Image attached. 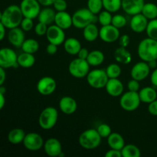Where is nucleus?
I'll list each match as a JSON object with an SVG mask.
<instances>
[{
  "instance_id": "17",
  "label": "nucleus",
  "mask_w": 157,
  "mask_h": 157,
  "mask_svg": "<svg viewBox=\"0 0 157 157\" xmlns=\"http://www.w3.org/2000/svg\"><path fill=\"white\" fill-rule=\"evenodd\" d=\"M144 0H122V9L127 14L134 15L142 12Z\"/></svg>"
},
{
  "instance_id": "53",
  "label": "nucleus",
  "mask_w": 157,
  "mask_h": 157,
  "mask_svg": "<svg viewBox=\"0 0 157 157\" xmlns=\"http://www.w3.org/2000/svg\"><path fill=\"white\" fill-rule=\"evenodd\" d=\"M41 6H44V7H49L51 6H53L55 0H38Z\"/></svg>"
},
{
  "instance_id": "6",
  "label": "nucleus",
  "mask_w": 157,
  "mask_h": 157,
  "mask_svg": "<svg viewBox=\"0 0 157 157\" xmlns=\"http://www.w3.org/2000/svg\"><path fill=\"white\" fill-rule=\"evenodd\" d=\"M141 100L140 98L139 92L129 91L126 92L120 99V105L123 110L131 112L136 110L140 107Z\"/></svg>"
},
{
  "instance_id": "21",
  "label": "nucleus",
  "mask_w": 157,
  "mask_h": 157,
  "mask_svg": "<svg viewBox=\"0 0 157 157\" xmlns=\"http://www.w3.org/2000/svg\"><path fill=\"white\" fill-rule=\"evenodd\" d=\"M59 108L64 114L71 115L75 113L78 108L77 101L71 97H63L59 101Z\"/></svg>"
},
{
  "instance_id": "43",
  "label": "nucleus",
  "mask_w": 157,
  "mask_h": 157,
  "mask_svg": "<svg viewBox=\"0 0 157 157\" xmlns=\"http://www.w3.org/2000/svg\"><path fill=\"white\" fill-rule=\"evenodd\" d=\"M33 19L30 18H26V17L23 18L21 25H20L21 28L25 32H29L32 30L33 29Z\"/></svg>"
},
{
  "instance_id": "56",
  "label": "nucleus",
  "mask_w": 157,
  "mask_h": 157,
  "mask_svg": "<svg viewBox=\"0 0 157 157\" xmlns=\"http://www.w3.org/2000/svg\"><path fill=\"white\" fill-rule=\"evenodd\" d=\"M148 63L149 66H150V67L151 69H155L157 67V60H153V61H149Z\"/></svg>"
},
{
  "instance_id": "12",
  "label": "nucleus",
  "mask_w": 157,
  "mask_h": 157,
  "mask_svg": "<svg viewBox=\"0 0 157 157\" xmlns=\"http://www.w3.org/2000/svg\"><path fill=\"white\" fill-rule=\"evenodd\" d=\"M64 31V29L58 27L57 25L49 26L46 33V38L48 42L58 46L64 44L65 41V33Z\"/></svg>"
},
{
  "instance_id": "23",
  "label": "nucleus",
  "mask_w": 157,
  "mask_h": 157,
  "mask_svg": "<svg viewBox=\"0 0 157 157\" xmlns=\"http://www.w3.org/2000/svg\"><path fill=\"white\" fill-rule=\"evenodd\" d=\"M141 102L144 104H150L157 98V92L154 87H146L139 91Z\"/></svg>"
},
{
  "instance_id": "45",
  "label": "nucleus",
  "mask_w": 157,
  "mask_h": 157,
  "mask_svg": "<svg viewBox=\"0 0 157 157\" xmlns=\"http://www.w3.org/2000/svg\"><path fill=\"white\" fill-rule=\"evenodd\" d=\"M127 87H128V90H130V91L138 92L140 90L139 81L132 78V80H130V81L127 83Z\"/></svg>"
},
{
  "instance_id": "55",
  "label": "nucleus",
  "mask_w": 157,
  "mask_h": 157,
  "mask_svg": "<svg viewBox=\"0 0 157 157\" xmlns=\"http://www.w3.org/2000/svg\"><path fill=\"white\" fill-rule=\"evenodd\" d=\"M5 104H6V98H5V94H0V109H1V110L4 107Z\"/></svg>"
},
{
  "instance_id": "42",
  "label": "nucleus",
  "mask_w": 157,
  "mask_h": 157,
  "mask_svg": "<svg viewBox=\"0 0 157 157\" xmlns=\"http://www.w3.org/2000/svg\"><path fill=\"white\" fill-rule=\"evenodd\" d=\"M48 29V25L38 21V24L35 26V32L38 36H43V35H46Z\"/></svg>"
},
{
  "instance_id": "10",
  "label": "nucleus",
  "mask_w": 157,
  "mask_h": 157,
  "mask_svg": "<svg viewBox=\"0 0 157 157\" xmlns=\"http://www.w3.org/2000/svg\"><path fill=\"white\" fill-rule=\"evenodd\" d=\"M23 16L34 19L41 12V4L38 0H22L20 4Z\"/></svg>"
},
{
  "instance_id": "32",
  "label": "nucleus",
  "mask_w": 157,
  "mask_h": 157,
  "mask_svg": "<svg viewBox=\"0 0 157 157\" xmlns=\"http://www.w3.org/2000/svg\"><path fill=\"white\" fill-rule=\"evenodd\" d=\"M141 13L148 20L157 18V6L153 2L145 3Z\"/></svg>"
},
{
  "instance_id": "51",
  "label": "nucleus",
  "mask_w": 157,
  "mask_h": 157,
  "mask_svg": "<svg viewBox=\"0 0 157 157\" xmlns=\"http://www.w3.org/2000/svg\"><path fill=\"white\" fill-rule=\"evenodd\" d=\"M150 81L154 87H157V67L154 69V71L152 73L151 77H150Z\"/></svg>"
},
{
  "instance_id": "54",
  "label": "nucleus",
  "mask_w": 157,
  "mask_h": 157,
  "mask_svg": "<svg viewBox=\"0 0 157 157\" xmlns=\"http://www.w3.org/2000/svg\"><path fill=\"white\" fill-rule=\"evenodd\" d=\"M6 27L2 24V23L0 22V31H1V33H0V40L2 41L4 39L5 36H6Z\"/></svg>"
},
{
  "instance_id": "57",
  "label": "nucleus",
  "mask_w": 157,
  "mask_h": 157,
  "mask_svg": "<svg viewBox=\"0 0 157 157\" xmlns=\"http://www.w3.org/2000/svg\"><path fill=\"white\" fill-rule=\"evenodd\" d=\"M6 92V88L3 85H0V94H5Z\"/></svg>"
},
{
  "instance_id": "24",
  "label": "nucleus",
  "mask_w": 157,
  "mask_h": 157,
  "mask_svg": "<svg viewBox=\"0 0 157 157\" xmlns=\"http://www.w3.org/2000/svg\"><path fill=\"white\" fill-rule=\"evenodd\" d=\"M107 144L110 149L121 150L125 146V141L121 134L118 133H111L107 137Z\"/></svg>"
},
{
  "instance_id": "33",
  "label": "nucleus",
  "mask_w": 157,
  "mask_h": 157,
  "mask_svg": "<svg viewBox=\"0 0 157 157\" xmlns=\"http://www.w3.org/2000/svg\"><path fill=\"white\" fill-rule=\"evenodd\" d=\"M21 48V50L24 52H27V53L33 54L34 55L39 49V44L34 38H29V39L25 40Z\"/></svg>"
},
{
  "instance_id": "36",
  "label": "nucleus",
  "mask_w": 157,
  "mask_h": 157,
  "mask_svg": "<svg viewBox=\"0 0 157 157\" xmlns=\"http://www.w3.org/2000/svg\"><path fill=\"white\" fill-rule=\"evenodd\" d=\"M103 8V0H87V9L94 15L99 14Z\"/></svg>"
},
{
  "instance_id": "18",
  "label": "nucleus",
  "mask_w": 157,
  "mask_h": 157,
  "mask_svg": "<svg viewBox=\"0 0 157 157\" xmlns=\"http://www.w3.org/2000/svg\"><path fill=\"white\" fill-rule=\"evenodd\" d=\"M8 40L12 45L16 48H21L25 40V31L21 28H14L9 29L8 33Z\"/></svg>"
},
{
  "instance_id": "13",
  "label": "nucleus",
  "mask_w": 157,
  "mask_h": 157,
  "mask_svg": "<svg viewBox=\"0 0 157 157\" xmlns=\"http://www.w3.org/2000/svg\"><path fill=\"white\" fill-rule=\"evenodd\" d=\"M99 37L106 43H113L120 38L119 29L112 24L104 25L99 31Z\"/></svg>"
},
{
  "instance_id": "50",
  "label": "nucleus",
  "mask_w": 157,
  "mask_h": 157,
  "mask_svg": "<svg viewBox=\"0 0 157 157\" xmlns=\"http://www.w3.org/2000/svg\"><path fill=\"white\" fill-rule=\"evenodd\" d=\"M89 53H90V52H88V50H87V49L82 48H81V49L80 50V52H78V58H81V59L87 60V57H88V55H89Z\"/></svg>"
},
{
  "instance_id": "9",
  "label": "nucleus",
  "mask_w": 157,
  "mask_h": 157,
  "mask_svg": "<svg viewBox=\"0 0 157 157\" xmlns=\"http://www.w3.org/2000/svg\"><path fill=\"white\" fill-rule=\"evenodd\" d=\"M18 56L14 50L3 48L0 50V67L5 69L18 67Z\"/></svg>"
},
{
  "instance_id": "15",
  "label": "nucleus",
  "mask_w": 157,
  "mask_h": 157,
  "mask_svg": "<svg viewBox=\"0 0 157 157\" xmlns=\"http://www.w3.org/2000/svg\"><path fill=\"white\" fill-rule=\"evenodd\" d=\"M150 69L151 68L149 66L148 63L144 61H140L132 67L130 71L131 78L139 81H144L150 75Z\"/></svg>"
},
{
  "instance_id": "31",
  "label": "nucleus",
  "mask_w": 157,
  "mask_h": 157,
  "mask_svg": "<svg viewBox=\"0 0 157 157\" xmlns=\"http://www.w3.org/2000/svg\"><path fill=\"white\" fill-rule=\"evenodd\" d=\"M87 62L90 66L96 67L101 65L104 61V55L101 51L94 50L89 53L88 57L87 58Z\"/></svg>"
},
{
  "instance_id": "20",
  "label": "nucleus",
  "mask_w": 157,
  "mask_h": 157,
  "mask_svg": "<svg viewBox=\"0 0 157 157\" xmlns=\"http://www.w3.org/2000/svg\"><path fill=\"white\" fill-rule=\"evenodd\" d=\"M105 88L109 95L117 98L122 95L124 92V84L118 78H109Z\"/></svg>"
},
{
  "instance_id": "5",
  "label": "nucleus",
  "mask_w": 157,
  "mask_h": 157,
  "mask_svg": "<svg viewBox=\"0 0 157 157\" xmlns=\"http://www.w3.org/2000/svg\"><path fill=\"white\" fill-rule=\"evenodd\" d=\"M96 16L88 9L83 8L77 10L72 15L73 25L77 29H84L86 26L94 22Z\"/></svg>"
},
{
  "instance_id": "38",
  "label": "nucleus",
  "mask_w": 157,
  "mask_h": 157,
  "mask_svg": "<svg viewBox=\"0 0 157 157\" xmlns=\"http://www.w3.org/2000/svg\"><path fill=\"white\" fill-rule=\"evenodd\" d=\"M146 32L149 38L157 40V18L149 21Z\"/></svg>"
},
{
  "instance_id": "34",
  "label": "nucleus",
  "mask_w": 157,
  "mask_h": 157,
  "mask_svg": "<svg viewBox=\"0 0 157 157\" xmlns=\"http://www.w3.org/2000/svg\"><path fill=\"white\" fill-rule=\"evenodd\" d=\"M122 156L124 157H140L141 155L140 150L133 144H127L121 150Z\"/></svg>"
},
{
  "instance_id": "48",
  "label": "nucleus",
  "mask_w": 157,
  "mask_h": 157,
  "mask_svg": "<svg viewBox=\"0 0 157 157\" xmlns=\"http://www.w3.org/2000/svg\"><path fill=\"white\" fill-rule=\"evenodd\" d=\"M106 157H121L122 156V153L121 150H114V149H110V150L106 153Z\"/></svg>"
},
{
  "instance_id": "46",
  "label": "nucleus",
  "mask_w": 157,
  "mask_h": 157,
  "mask_svg": "<svg viewBox=\"0 0 157 157\" xmlns=\"http://www.w3.org/2000/svg\"><path fill=\"white\" fill-rule=\"evenodd\" d=\"M148 111L152 116L157 117V99L149 104Z\"/></svg>"
},
{
  "instance_id": "3",
  "label": "nucleus",
  "mask_w": 157,
  "mask_h": 157,
  "mask_svg": "<svg viewBox=\"0 0 157 157\" xmlns=\"http://www.w3.org/2000/svg\"><path fill=\"white\" fill-rule=\"evenodd\" d=\"M102 137L97 129H87L81 133L78 142L81 147L86 150H94L100 146Z\"/></svg>"
},
{
  "instance_id": "4",
  "label": "nucleus",
  "mask_w": 157,
  "mask_h": 157,
  "mask_svg": "<svg viewBox=\"0 0 157 157\" xmlns=\"http://www.w3.org/2000/svg\"><path fill=\"white\" fill-rule=\"evenodd\" d=\"M58 118V113L56 108L53 107H45L40 113L38 124L43 130H51L56 125Z\"/></svg>"
},
{
  "instance_id": "26",
  "label": "nucleus",
  "mask_w": 157,
  "mask_h": 157,
  "mask_svg": "<svg viewBox=\"0 0 157 157\" xmlns=\"http://www.w3.org/2000/svg\"><path fill=\"white\" fill-rule=\"evenodd\" d=\"M55 15H56V13L54 9L49 7H45L44 9H41V12L38 16V21L48 25H51L52 23L55 22Z\"/></svg>"
},
{
  "instance_id": "27",
  "label": "nucleus",
  "mask_w": 157,
  "mask_h": 157,
  "mask_svg": "<svg viewBox=\"0 0 157 157\" xmlns=\"http://www.w3.org/2000/svg\"><path fill=\"white\" fill-rule=\"evenodd\" d=\"M114 58L118 63L123 64H128L132 61V55L130 52L124 47H120L114 52Z\"/></svg>"
},
{
  "instance_id": "35",
  "label": "nucleus",
  "mask_w": 157,
  "mask_h": 157,
  "mask_svg": "<svg viewBox=\"0 0 157 157\" xmlns=\"http://www.w3.org/2000/svg\"><path fill=\"white\" fill-rule=\"evenodd\" d=\"M103 5L105 10L113 13L122 8V0H103Z\"/></svg>"
},
{
  "instance_id": "8",
  "label": "nucleus",
  "mask_w": 157,
  "mask_h": 157,
  "mask_svg": "<svg viewBox=\"0 0 157 157\" xmlns=\"http://www.w3.org/2000/svg\"><path fill=\"white\" fill-rule=\"evenodd\" d=\"M90 64L87 60L78 58L74 59L69 64L68 71L71 75L76 78H84L90 72Z\"/></svg>"
},
{
  "instance_id": "11",
  "label": "nucleus",
  "mask_w": 157,
  "mask_h": 157,
  "mask_svg": "<svg viewBox=\"0 0 157 157\" xmlns=\"http://www.w3.org/2000/svg\"><path fill=\"white\" fill-rule=\"evenodd\" d=\"M44 140L42 136L37 133H27L23 140L25 148L29 151H38L44 147Z\"/></svg>"
},
{
  "instance_id": "29",
  "label": "nucleus",
  "mask_w": 157,
  "mask_h": 157,
  "mask_svg": "<svg viewBox=\"0 0 157 157\" xmlns=\"http://www.w3.org/2000/svg\"><path fill=\"white\" fill-rule=\"evenodd\" d=\"M26 133L25 130L20 128H15L10 130L8 134V140L12 144H18L23 143Z\"/></svg>"
},
{
  "instance_id": "30",
  "label": "nucleus",
  "mask_w": 157,
  "mask_h": 157,
  "mask_svg": "<svg viewBox=\"0 0 157 157\" xmlns=\"http://www.w3.org/2000/svg\"><path fill=\"white\" fill-rule=\"evenodd\" d=\"M35 63V58L33 54L24 52L18 56V64L23 68L32 67Z\"/></svg>"
},
{
  "instance_id": "44",
  "label": "nucleus",
  "mask_w": 157,
  "mask_h": 157,
  "mask_svg": "<svg viewBox=\"0 0 157 157\" xmlns=\"http://www.w3.org/2000/svg\"><path fill=\"white\" fill-rule=\"evenodd\" d=\"M53 6L57 12H63L67 9V3L66 0H55Z\"/></svg>"
},
{
  "instance_id": "1",
  "label": "nucleus",
  "mask_w": 157,
  "mask_h": 157,
  "mask_svg": "<svg viewBox=\"0 0 157 157\" xmlns=\"http://www.w3.org/2000/svg\"><path fill=\"white\" fill-rule=\"evenodd\" d=\"M23 14L20 6L11 5L8 6L0 15V22L2 23L6 29H12L18 27L22 21Z\"/></svg>"
},
{
  "instance_id": "52",
  "label": "nucleus",
  "mask_w": 157,
  "mask_h": 157,
  "mask_svg": "<svg viewBox=\"0 0 157 157\" xmlns=\"http://www.w3.org/2000/svg\"><path fill=\"white\" fill-rule=\"evenodd\" d=\"M6 79V72L5 68L0 67V85H3Z\"/></svg>"
},
{
  "instance_id": "2",
  "label": "nucleus",
  "mask_w": 157,
  "mask_h": 157,
  "mask_svg": "<svg viewBox=\"0 0 157 157\" xmlns=\"http://www.w3.org/2000/svg\"><path fill=\"white\" fill-rule=\"evenodd\" d=\"M137 54L139 58L146 62L157 60V40L149 37L143 39L138 45Z\"/></svg>"
},
{
  "instance_id": "25",
  "label": "nucleus",
  "mask_w": 157,
  "mask_h": 157,
  "mask_svg": "<svg viewBox=\"0 0 157 157\" xmlns=\"http://www.w3.org/2000/svg\"><path fill=\"white\" fill-rule=\"evenodd\" d=\"M64 48L71 55H78L81 49V44L77 38H68L64 42Z\"/></svg>"
},
{
  "instance_id": "19",
  "label": "nucleus",
  "mask_w": 157,
  "mask_h": 157,
  "mask_svg": "<svg viewBox=\"0 0 157 157\" xmlns=\"http://www.w3.org/2000/svg\"><path fill=\"white\" fill-rule=\"evenodd\" d=\"M149 21L142 13L133 15L130 20V25L132 31L136 33H140L147 29Z\"/></svg>"
},
{
  "instance_id": "47",
  "label": "nucleus",
  "mask_w": 157,
  "mask_h": 157,
  "mask_svg": "<svg viewBox=\"0 0 157 157\" xmlns=\"http://www.w3.org/2000/svg\"><path fill=\"white\" fill-rule=\"evenodd\" d=\"M130 38L127 35H124L120 38L119 43H120V45H121V47L127 48V46L129 45V44H130Z\"/></svg>"
},
{
  "instance_id": "22",
  "label": "nucleus",
  "mask_w": 157,
  "mask_h": 157,
  "mask_svg": "<svg viewBox=\"0 0 157 157\" xmlns=\"http://www.w3.org/2000/svg\"><path fill=\"white\" fill-rule=\"evenodd\" d=\"M55 25L64 30L70 29L73 25L72 15H71L66 11L63 12H57L55 19Z\"/></svg>"
},
{
  "instance_id": "37",
  "label": "nucleus",
  "mask_w": 157,
  "mask_h": 157,
  "mask_svg": "<svg viewBox=\"0 0 157 157\" xmlns=\"http://www.w3.org/2000/svg\"><path fill=\"white\" fill-rule=\"evenodd\" d=\"M106 72L109 78H117L121 74V67L117 64H110L106 68Z\"/></svg>"
},
{
  "instance_id": "41",
  "label": "nucleus",
  "mask_w": 157,
  "mask_h": 157,
  "mask_svg": "<svg viewBox=\"0 0 157 157\" xmlns=\"http://www.w3.org/2000/svg\"><path fill=\"white\" fill-rule=\"evenodd\" d=\"M98 133L101 135V136L102 138H107L110 135V133H112L111 128H110V126L107 124H101L97 128Z\"/></svg>"
},
{
  "instance_id": "40",
  "label": "nucleus",
  "mask_w": 157,
  "mask_h": 157,
  "mask_svg": "<svg viewBox=\"0 0 157 157\" xmlns=\"http://www.w3.org/2000/svg\"><path fill=\"white\" fill-rule=\"evenodd\" d=\"M111 24L118 29H121V28L124 27L127 24V18L123 15L117 14V15H113V18H112Z\"/></svg>"
},
{
  "instance_id": "39",
  "label": "nucleus",
  "mask_w": 157,
  "mask_h": 157,
  "mask_svg": "<svg viewBox=\"0 0 157 157\" xmlns=\"http://www.w3.org/2000/svg\"><path fill=\"white\" fill-rule=\"evenodd\" d=\"M112 16L111 12H108L107 10L101 11L99 13V15H98V21L100 22V24L102 26L104 25H110L112 22Z\"/></svg>"
},
{
  "instance_id": "7",
  "label": "nucleus",
  "mask_w": 157,
  "mask_h": 157,
  "mask_svg": "<svg viewBox=\"0 0 157 157\" xmlns=\"http://www.w3.org/2000/svg\"><path fill=\"white\" fill-rule=\"evenodd\" d=\"M109 78L106 70L103 69H94L90 71L87 75V81L89 85L95 89H101L105 87Z\"/></svg>"
},
{
  "instance_id": "14",
  "label": "nucleus",
  "mask_w": 157,
  "mask_h": 157,
  "mask_svg": "<svg viewBox=\"0 0 157 157\" xmlns=\"http://www.w3.org/2000/svg\"><path fill=\"white\" fill-rule=\"evenodd\" d=\"M36 87L40 94L48 96L55 91L57 84L55 80L52 77H44L38 81Z\"/></svg>"
},
{
  "instance_id": "28",
  "label": "nucleus",
  "mask_w": 157,
  "mask_h": 157,
  "mask_svg": "<svg viewBox=\"0 0 157 157\" xmlns=\"http://www.w3.org/2000/svg\"><path fill=\"white\" fill-rule=\"evenodd\" d=\"M99 29L94 23L88 25L83 30V36L86 41L92 42L99 37Z\"/></svg>"
},
{
  "instance_id": "49",
  "label": "nucleus",
  "mask_w": 157,
  "mask_h": 157,
  "mask_svg": "<svg viewBox=\"0 0 157 157\" xmlns=\"http://www.w3.org/2000/svg\"><path fill=\"white\" fill-rule=\"evenodd\" d=\"M46 52L50 55H55L57 53V52H58V45L52 44V43H49L47 47H46Z\"/></svg>"
},
{
  "instance_id": "16",
  "label": "nucleus",
  "mask_w": 157,
  "mask_h": 157,
  "mask_svg": "<svg viewBox=\"0 0 157 157\" xmlns=\"http://www.w3.org/2000/svg\"><path fill=\"white\" fill-rule=\"evenodd\" d=\"M44 150L50 157H59L62 153V146L61 142L56 138H49L44 142Z\"/></svg>"
}]
</instances>
